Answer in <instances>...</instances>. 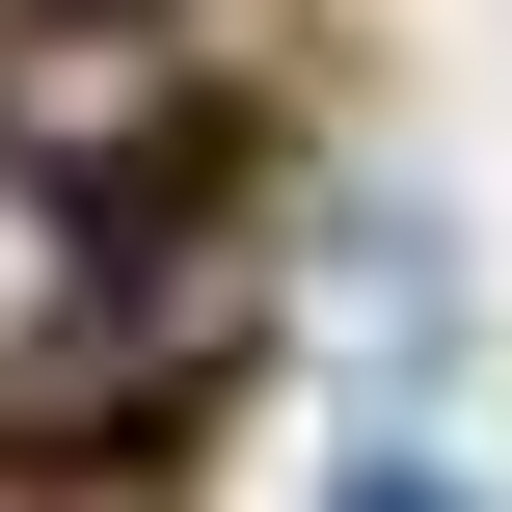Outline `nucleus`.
Listing matches in <instances>:
<instances>
[{"label":"nucleus","mask_w":512,"mask_h":512,"mask_svg":"<svg viewBox=\"0 0 512 512\" xmlns=\"http://www.w3.org/2000/svg\"><path fill=\"white\" fill-rule=\"evenodd\" d=\"M351 512H486V486H432V459H351Z\"/></svg>","instance_id":"1"}]
</instances>
